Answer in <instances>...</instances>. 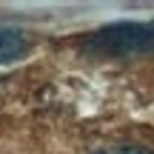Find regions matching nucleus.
<instances>
[{"label": "nucleus", "instance_id": "f257e3e1", "mask_svg": "<svg viewBox=\"0 0 154 154\" xmlns=\"http://www.w3.org/2000/svg\"><path fill=\"white\" fill-rule=\"evenodd\" d=\"M80 49L94 57H114V60H134V57L154 54V23L149 20H120L97 29L80 40Z\"/></svg>", "mask_w": 154, "mask_h": 154}, {"label": "nucleus", "instance_id": "f03ea898", "mask_svg": "<svg viewBox=\"0 0 154 154\" xmlns=\"http://www.w3.org/2000/svg\"><path fill=\"white\" fill-rule=\"evenodd\" d=\"M29 51V37L20 29H0V63H11Z\"/></svg>", "mask_w": 154, "mask_h": 154}, {"label": "nucleus", "instance_id": "7ed1b4c3", "mask_svg": "<svg viewBox=\"0 0 154 154\" xmlns=\"http://www.w3.org/2000/svg\"><path fill=\"white\" fill-rule=\"evenodd\" d=\"M94 154H154V151L143 149V146H109V149H100Z\"/></svg>", "mask_w": 154, "mask_h": 154}]
</instances>
